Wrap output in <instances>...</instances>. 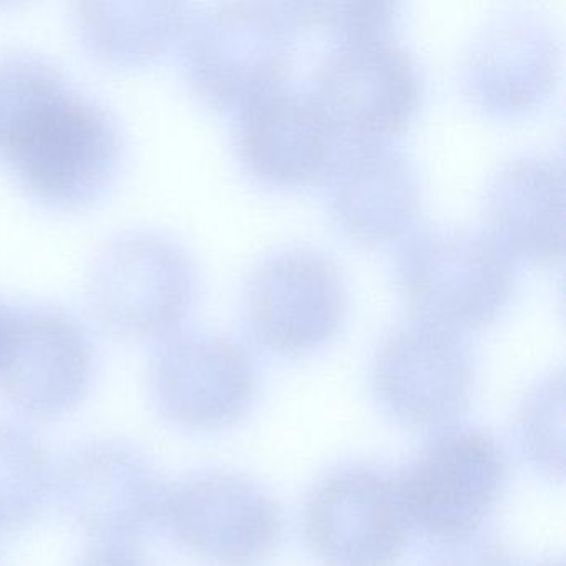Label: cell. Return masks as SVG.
I'll return each mask as SVG.
<instances>
[{
    "label": "cell",
    "mask_w": 566,
    "mask_h": 566,
    "mask_svg": "<svg viewBox=\"0 0 566 566\" xmlns=\"http://www.w3.org/2000/svg\"><path fill=\"white\" fill-rule=\"evenodd\" d=\"M0 155L32 197L52 207H81L117 175L120 130L104 105L65 78L15 122Z\"/></svg>",
    "instance_id": "1"
},
{
    "label": "cell",
    "mask_w": 566,
    "mask_h": 566,
    "mask_svg": "<svg viewBox=\"0 0 566 566\" xmlns=\"http://www.w3.org/2000/svg\"><path fill=\"white\" fill-rule=\"evenodd\" d=\"M297 32L286 2H220L191 11L181 59L191 92L203 104L240 112L283 85Z\"/></svg>",
    "instance_id": "2"
},
{
    "label": "cell",
    "mask_w": 566,
    "mask_h": 566,
    "mask_svg": "<svg viewBox=\"0 0 566 566\" xmlns=\"http://www.w3.org/2000/svg\"><path fill=\"white\" fill-rule=\"evenodd\" d=\"M396 283L417 321L463 333L489 326L505 311L513 270L485 234L426 228L397 251Z\"/></svg>",
    "instance_id": "3"
},
{
    "label": "cell",
    "mask_w": 566,
    "mask_h": 566,
    "mask_svg": "<svg viewBox=\"0 0 566 566\" xmlns=\"http://www.w3.org/2000/svg\"><path fill=\"white\" fill-rule=\"evenodd\" d=\"M198 294L197 266L177 241L130 231L105 244L88 274L98 319L130 337H161L180 329Z\"/></svg>",
    "instance_id": "4"
},
{
    "label": "cell",
    "mask_w": 566,
    "mask_h": 566,
    "mask_svg": "<svg viewBox=\"0 0 566 566\" xmlns=\"http://www.w3.org/2000/svg\"><path fill=\"white\" fill-rule=\"evenodd\" d=\"M59 509L97 545L134 546L164 516L167 485L132 443L97 439L62 460L54 483Z\"/></svg>",
    "instance_id": "5"
},
{
    "label": "cell",
    "mask_w": 566,
    "mask_h": 566,
    "mask_svg": "<svg viewBox=\"0 0 566 566\" xmlns=\"http://www.w3.org/2000/svg\"><path fill=\"white\" fill-rule=\"evenodd\" d=\"M349 306L339 266L310 247H286L251 270L243 291L248 329L277 356H304L326 346Z\"/></svg>",
    "instance_id": "6"
},
{
    "label": "cell",
    "mask_w": 566,
    "mask_h": 566,
    "mask_svg": "<svg viewBox=\"0 0 566 566\" xmlns=\"http://www.w3.org/2000/svg\"><path fill=\"white\" fill-rule=\"evenodd\" d=\"M506 475L505 450L492 433L442 430L399 476L412 528L439 543L476 535L502 496Z\"/></svg>",
    "instance_id": "7"
},
{
    "label": "cell",
    "mask_w": 566,
    "mask_h": 566,
    "mask_svg": "<svg viewBox=\"0 0 566 566\" xmlns=\"http://www.w3.org/2000/svg\"><path fill=\"white\" fill-rule=\"evenodd\" d=\"M151 399L165 419L198 432L240 422L253 406L258 370L250 350L210 329H178L158 339L148 369Z\"/></svg>",
    "instance_id": "8"
},
{
    "label": "cell",
    "mask_w": 566,
    "mask_h": 566,
    "mask_svg": "<svg viewBox=\"0 0 566 566\" xmlns=\"http://www.w3.org/2000/svg\"><path fill=\"white\" fill-rule=\"evenodd\" d=\"M303 526L324 566H396L412 530L399 476L367 463L324 476L304 506Z\"/></svg>",
    "instance_id": "9"
},
{
    "label": "cell",
    "mask_w": 566,
    "mask_h": 566,
    "mask_svg": "<svg viewBox=\"0 0 566 566\" xmlns=\"http://www.w3.org/2000/svg\"><path fill=\"white\" fill-rule=\"evenodd\" d=\"M423 92L416 59L389 38L334 45L317 65L311 95L337 135L387 142L412 124Z\"/></svg>",
    "instance_id": "10"
},
{
    "label": "cell",
    "mask_w": 566,
    "mask_h": 566,
    "mask_svg": "<svg viewBox=\"0 0 566 566\" xmlns=\"http://www.w3.org/2000/svg\"><path fill=\"white\" fill-rule=\"evenodd\" d=\"M161 523L181 548L217 566L263 562L283 528L271 495L228 472L191 473L167 486Z\"/></svg>",
    "instance_id": "11"
},
{
    "label": "cell",
    "mask_w": 566,
    "mask_h": 566,
    "mask_svg": "<svg viewBox=\"0 0 566 566\" xmlns=\"http://www.w3.org/2000/svg\"><path fill=\"white\" fill-rule=\"evenodd\" d=\"M473 384L475 359L462 334L423 321L396 327L374 356V396L403 426L433 429L459 419Z\"/></svg>",
    "instance_id": "12"
},
{
    "label": "cell",
    "mask_w": 566,
    "mask_h": 566,
    "mask_svg": "<svg viewBox=\"0 0 566 566\" xmlns=\"http://www.w3.org/2000/svg\"><path fill=\"white\" fill-rule=\"evenodd\" d=\"M94 374V346L71 311L51 304L19 307L0 364L6 399L32 419H57L78 406Z\"/></svg>",
    "instance_id": "13"
},
{
    "label": "cell",
    "mask_w": 566,
    "mask_h": 566,
    "mask_svg": "<svg viewBox=\"0 0 566 566\" xmlns=\"http://www.w3.org/2000/svg\"><path fill=\"white\" fill-rule=\"evenodd\" d=\"M555 29L530 12H505L476 32L462 62V88L489 117L515 118L542 107L558 84Z\"/></svg>",
    "instance_id": "14"
},
{
    "label": "cell",
    "mask_w": 566,
    "mask_h": 566,
    "mask_svg": "<svg viewBox=\"0 0 566 566\" xmlns=\"http://www.w3.org/2000/svg\"><path fill=\"white\" fill-rule=\"evenodd\" d=\"M336 137L313 95L281 87L238 112L234 150L256 184L294 190L326 175Z\"/></svg>",
    "instance_id": "15"
},
{
    "label": "cell",
    "mask_w": 566,
    "mask_h": 566,
    "mask_svg": "<svg viewBox=\"0 0 566 566\" xmlns=\"http://www.w3.org/2000/svg\"><path fill=\"white\" fill-rule=\"evenodd\" d=\"M324 177L331 218L357 243L399 240L419 214V175L389 142H353L336 154Z\"/></svg>",
    "instance_id": "16"
},
{
    "label": "cell",
    "mask_w": 566,
    "mask_h": 566,
    "mask_svg": "<svg viewBox=\"0 0 566 566\" xmlns=\"http://www.w3.org/2000/svg\"><path fill=\"white\" fill-rule=\"evenodd\" d=\"M485 237L506 258L552 266L565 254V164L530 151L506 160L486 184Z\"/></svg>",
    "instance_id": "17"
},
{
    "label": "cell",
    "mask_w": 566,
    "mask_h": 566,
    "mask_svg": "<svg viewBox=\"0 0 566 566\" xmlns=\"http://www.w3.org/2000/svg\"><path fill=\"white\" fill-rule=\"evenodd\" d=\"M191 8L180 2H81L75 24L85 48L108 64H150L180 42Z\"/></svg>",
    "instance_id": "18"
},
{
    "label": "cell",
    "mask_w": 566,
    "mask_h": 566,
    "mask_svg": "<svg viewBox=\"0 0 566 566\" xmlns=\"http://www.w3.org/2000/svg\"><path fill=\"white\" fill-rule=\"evenodd\" d=\"M52 483L51 460L38 437L0 420V536L25 528L41 515Z\"/></svg>",
    "instance_id": "19"
},
{
    "label": "cell",
    "mask_w": 566,
    "mask_h": 566,
    "mask_svg": "<svg viewBox=\"0 0 566 566\" xmlns=\"http://www.w3.org/2000/svg\"><path fill=\"white\" fill-rule=\"evenodd\" d=\"M520 447L530 465L553 480L565 475V384L563 374L539 380L516 419Z\"/></svg>",
    "instance_id": "20"
},
{
    "label": "cell",
    "mask_w": 566,
    "mask_h": 566,
    "mask_svg": "<svg viewBox=\"0 0 566 566\" xmlns=\"http://www.w3.org/2000/svg\"><path fill=\"white\" fill-rule=\"evenodd\" d=\"M297 32H321L334 45L389 39L399 19L396 2H286Z\"/></svg>",
    "instance_id": "21"
},
{
    "label": "cell",
    "mask_w": 566,
    "mask_h": 566,
    "mask_svg": "<svg viewBox=\"0 0 566 566\" xmlns=\"http://www.w3.org/2000/svg\"><path fill=\"white\" fill-rule=\"evenodd\" d=\"M427 566H516L502 543L476 535L457 542L440 543L439 552Z\"/></svg>",
    "instance_id": "22"
},
{
    "label": "cell",
    "mask_w": 566,
    "mask_h": 566,
    "mask_svg": "<svg viewBox=\"0 0 566 566\" xmlns=\"http://www.w3.org/2000/svg\"><path fill=\"white\" fill-rule=\"evenodd\" d=\"M75 566H148L130 546L97 545Z\"/></svg>",
    "instance_id": "23"
},
{
    "label": "cell",
    "mask_w": 566,
    "mask_h": 566,
    "mask_svg": "<svg viewBox=\"0 0 566 566\" xmlns=\"http://www.w3.org/2000/svg\"><path fill=\"white\" fill-rule=\"evenodd\" d=\"M18 314L19 307L12 306L0 297V364L4 360L9 344H11Z\"/></svg>",
    "instance_id": "24"
},
{
    "label": "cell",
    "mask_w": 566,
    "mask_h": 566,
    "mask_svg": "<svg viewBox=\"0 0 566 566\" xmlns=\"http://www.w3.org/2000/svg\"><path fill=\"white\" fill-rule=\"evenodd\" d=\"M536 566H563V562H546V563H542V565H536Z\"/></svg>",
    "instance_id": "25"
}]
</instances>
